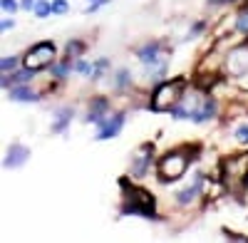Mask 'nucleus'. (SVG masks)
<instances>
[{
	"mask_svg": "<svg viewBox=\"0 0 248 243\" xmlns=\"http://www.w3.org/2000/svg\"><path fill=\"white\" fill-rule=\"evenodd\" d=\"M72 119H75V109H72V107H55V109H52L50 132H52V134H67Z\"/></svg>",
	"mask_w": 248,
	"mask_h": 243,
	"instance_id": "nucleus-11",
	"label": "nucleus"
},
{
	"mask_svg": "<svg viewBox=\"0 0 248 243\" xmlns=\"http://www.w3.org/2000/svg\"><path fill=\"white\" fill-rule=\"evenodd\" d=\"M122 213H124V216H139V218H147V221H156L154 198L149 196V191H144V189H139V186L124 189Z\"/></svg>",
	"mask_w": 248,
	"mask_h": 243,
	"instance_id": "nucleus-3",
	"label": "nucleus"
},
{
	"mask_svg": "<svg viewBox=\"0 0 248 243\" xmlns=\"http://www.w3.org/2000/svg\"><path fill=\"white\" fill-rule=\"evenodd\" d=\"M216 114H218V105L214 102L211 97H206V99H203V105L199 107V112L191 117V122H194V124H206V122L216 119Z\"/></svg>",
	"mask_w": 248,
	"mask_h": 243,
	"instance_id": "nucleus-16",
	"label": "nucleus"
},
{
	"mask_svg": "<svg viewBox=\"0 0 248 243\" xmlns=\"http://www.w3.org/2000/svg\"><path fill=\"white\" fill-rule=\"evenodd\" d=\"M233 139L238 141V144H248V119H243V122H238V124H236Z\"/></svg>",
	"mask_w": 248,
	"mask_h": 243,
	"instance_id": "nucleus-24",
	"label": "nucleus"
},
{
	"mask_svg": "<svg viewBox=\"0 0 248 243\" xmlns=\"http://www.w3.org/2000/svg\"><path fill=\"white\" fill-rule=\"evenodd\" d=\"M229 3H236V0H214L211 5H229Z\"/></svg>",
	"mask_w": 248,
	"mask_h": 243,
	"instance_id": "nucleus-30",
	"label": "nucleus"
},
{
	"mask_svg": "<svg viewBox=\"0 0 248 243\" xmlns=\"http://www.w3.org/2000/svg\"><path fill=\"white\" fill-rule=\"evenodd\" d=\"M85 50H87V43H85V40H79V37L67 40V45H65V55H70V57H82Z\"/></svg>",
	"mask_w": 248,
	"mask_h": 243,
	"instance_id": "nucleus-20",
	"label": "nucleus"
},
{
	"mask_svg": "<svg viewBox=\"0 0 248 243\" xmlns=\"http://www.w3.org/2000/svg\"><path fill=\"white\" fill-rule=\"evenodd\" d=\"M32 15H35L37 20H45V17H50V15H52V0H37V5H35Z\"/></svg>",
	"mask_w": 248,
	"mask_h": 243,
	"instance_id": "nucleus-22",
	"label": "nucleus"
},
{
	"mask_svg": "<svg viewBox=\"0 0 248 243\" xmlns=\"http://www.w3.org/2000/svg\"><path fill=\"white\" fill-rule=\"evenodd\" d=\"M132 70L129 67H117L114 72H112V87L114 90H119V92H127L129 87H132Z\"/></svg>",
	"mask_w": 248,
	"mask_h": 243,
	"instance_id": "nucleus-17",
	"label": "nucleus"
},
{
	"mask_svg": "<svg viewBox=\"0 0 248 243\" xmlns=\"http://www.w3.org/2000/svg\"><path fill=\"white\" fill-rule=\"evenodd\" d=\"M35 77H37V70H30V67L23 65V67H17L10 75H3V90H10L15 85H30Z\"/></svg>",
	"mask_w": 248,
	"mask_h": 243,
	"instance_id": "nucleus-12",
	"label": "nucleus"
},
{
	"mask_svg": "<svg viewBox=\"0 0 248 243\" xmlns=\"http://www.w3.org/2000/svg\"><path fill=\"white\" fill-rule=\"evenodd\" d=\"M75 72H77V75H82V77H92L94 65H92V62H87L85 57H75Z\"/></svg>",
	"mask_w": 248,
	"mask_h": 243,
	"instance_id": "nucleus-23",
	"label": "nucleus"
},
{
	"mask_svg": "<svg viewBox=\"0 0 248 243\" xmlns=\"http://www.w3.org/2000/svg\"><path fill=\"white\" fill-rule=\"evenodd\" d=\"M206 25H209V23H206V20H196V23L189 28V32H186L184 35V43H189V40H196L203 30H206Z\"/></svg>",
	"mask_w": 248,
	"mask_h": 243,
	"instance_id": "nucleus-25",
	"label": "nucleus"
},
{
	"mask_svg": "<svg viewBox=\"0 0 248 243\" xmlns=\"http://www.w3.org/2000/svg\"><path fill=\"white\" fill-rule=\"evenodd\" d=\"M37 5V0H20V10H25V13H32Z\"/></svg>",
	"mask_w": 248,
	"mask_h": 243,
	"instance_id": "nucleus-29",
	"label": "nucleus"
},
{
	"mask_svg": "<svg viewBox=\"0 0 248 243\" xmlns=\"http://www.w3.org/2000/svg\"><path fill=\"white\" fill-rule=\"evenodd\" d=\"M70 10L67 0H52V15H65Z\"/></svg>",
	"mask_w": 248,
	"mask_h": 243,
	"instance_id": "nucleus-27",
	"label": "nucleus"
},
{
	"mask_svg": "<svg viewBox=\"0 0 248 243\" xmlns=\"http://www.w3.org/2000/svg\"><path fill=\"white\" fill-rule=\"evenodd\" d=\"M8 92V99L10 102H17V105H37V102H43V94L35 92L30 85H15Z\"/></svg>",
	"mask_w": 248,
	"mask_h": 243,
	"instance_id": "nucleus-10",
	"label": "nucleus"
},
{
	"mask_svg": "<svg viewBox=\"0 0 248 243\" xmlns=\"http://www.w3.org/2000/svg\"><path fill=\"white\" fill-rule=\"evenodd\" d=\"M57 60V47L52 40H43V43H37L32 45L25 55H23V65L30 67V70H37V72H43L45 67H50L52 62Z\"/></svg>",
	"mask_w": 248,
	"mask_h": 243,
	"instance_id": "nucleus-4",
	"label": "nucleus"
},
{
	"mask_svg": "<svg viewBox=\"0 0 248 243\" xmlns=\"http://www.w3.org/2000/svg\"><path fill=\"white\" fill-rule=\"evenodd\" d=\"M201 191H203V174H194V181L189 186H184V189H176L174 191V201L179 206H191L194 201L201 196Z\"/></svg>",
	"mask_w": 248,
	"mask_h": 243,
	"instance_id": "nucleus-7",
	"label": "nucleus"
},
{
	"mask_svg": "<svg viewBox=\"0 0 248 243\" xmlns=\"http://www.w3.org/2000/svg\"><path fill=\"white\" fill-rule=\"evenodd\" d=\"M189 149V147H186ZM186 149H171L169 154H164L161 156V161L156 164V174H159V181L161 184H171V181H179L184 174H186V169L191 167V159H194V154H189Z\"/></svg>",
	"mask_w": 248,
	"mask_h": 243,
	"instance_id": "nucleus-2",
	"label": "nucleus"
},
{
	"mask_svg": "<svg viewBox=\"0 0 248 243\" xmlns=\"http://www.w3.org/2000/svg\"><path fill=\"white\" fill-rule=\"evenodd\" d=\"M25 161H30V149L23 147V144H10L5 149V156H3V169L15 171V169L23 167Z\"/></svg>",
	"mask_w": 248,
	"mask_h": 243,
	"instance_id": "nucleus-9",
	"label": "nucleus"
},
{
	"mask_svg": "<svg viewBox=\"0 0 248 243\" xmlns=\"http://www.w3.org/2000/svg\"><path fill=\"white\" fill-rule=\"evenodd\" d=\"M152 161H154V147H152V144H149V147H141V149L132 156V161H129V174H132L134 179H144V176L149 174Z\"/></svg>",
	"mask_w": 248,
	"mask_h": 243,
	"instance_id": "nucleus-6",
	"label": "nucleus"
},
{
	"mask_svg": "<svg viewBox=\"0 0 248 243\" xmlns=\"http://www.w3.org/2000/svg\"><path fill=\"white\" fill-rule=\"evenodd\" d=\"M161 43H156V40H152V43H147V45H141V47H137L134 50V55H137V60L141 65H154V62H159L161 60Z\"/></svg>",
	"mask_w": 248,
	"mask_h": 243,
	"instance_id": "nucleus-13",
	"label": "nucleus"
},
{
	"mask_svg": "<svg viewBox=\"0 0 248 243\" xmlns=\"http://www.w3.org/2000/svg\"><path fill=\"white\" fill-rule=\"evenodd\" d=\"M186 87V79L184 77H176V79H169V82H156V87L152 90V97H149V109L152 112H171V107L184 97V90Z\"/></svg>",
	"mask_w": 248,
	"mask_h": 243,
	"instance_id": "nucleus-1",
	"label": "nucleus"
},
{
	"mask_svg": "<svg viewBox=\"0 0 248 243\" xmlns=\"http://www.w3.org/2000/svg\"><path fill=\"white\" fill-rule=\"evenodd\" d=\"M226 67L233 75H246L248 72V47H236L229 60H226Z\"/></svg>",
	"mask_w": 248,
	"mask_h": 243,
	"instance_id": "nucleus-14",
	"label": "nucleus"
},
{
	"mask_svg": "<svg viewBox=\"0 0 248 243\" xmlns=\"http://www.w3.org/2000/svg\"><path fill=\"white\" fill-rule=\"evenodd\" d=\"M0 10L5 15H15L20 10V0H0Z\"/></svg>",
	"mask_w": 248,
	"mask_h": 243,
	"instance_id": "nucleus-26",
	"label": "nucleus"
},
{
	"mask_svg": "<svg viewBox=\"0 0 248 243\" xmlns=\"http://www.w3.org/2000/svg\"><path fill=\"white\" fill-rule=\"evenodd\" d=\"M72 72H75V57H70V55H65V57L55 60V62L50 65V75L57 79V82H62V79H67Z\"/></svg>",
	"mask_w": 248,
	"mask_h": 243,
	"instance_id": "nucleus-15",
	"label": "nucleus"
},
{
	"mask_svg": "<svg viewBox=\"0 0 248 243\" xmlns=\"http://www.w3.org/2000/svg\"><path fill=\"white\" fill-rule=\"evenodd\" d=\"M13 28H15V20H13V15H10V17L5 15V17H3V23H0V32H10Z\"/></svg>",
	"mask_w": 248,
	"mask_h": 243,
	"instance_id": "nucleus-28",
	"label": "nucleus"
},
{
	"mask_svg": "<svg viewBox=\"0 0 248 243\" xmlns=\"http://www.w3.org/2000/svg\"><path fill=\"white\" fill-rule=\"evenodd\" d=\"M124 122H127V112L124 109H117V112H109L105 119L97 124V132H94V141H107V139H114L122 134L124 129Z\"/></svg>",
	"mask_w": 248,
	"mask_h": 243,
	"instance_id": "nucleus-5",
	"label": "nucleus"
},
{
	"mask_svg": "<svg viewBox=\"0 0 248 243\" xmlns=\"http://www.w3.org/2000/svg\"><path fill=\"white\" fill-rule=\"evenodd\" d=\"M94 72H92V82H97V79H102V77H105V75H109V70H112V62H109V57H97L94 60Z\"/></svg>",
	"mask_w": 248,
	"mask_h": 243,
	"instance_id": "nucleus-18",
	"label": "nucleus"
},
{
	"mask_svg": "<svg viewBox=\"0 0 248 243\" xmlns=\"http://www.w3.org/2000/svg\"><path fill=\"white\" fill-rule=\"evenodd\" d=\"M233 30H236V32H241V35H248V8H243V10H238V13H236Z\"/></svg>",
	"mask_w": 248,
	"mask_h": 243,
	"instance_id": "nucleus-21",
	"label": "nucleus"
},
{
	"mask_svg": "<svg viewBox=\"0 0 248 243\" xmlns=\"http://www.w3.org/2000/svg\"><path fill=\"white\" fill-rule=\"evenodd\" d=\"M90 3H97V0H90Z\"/></svg>",
	"mask_w": 248,
	"mask_h": 243,
	"instance_id": "nucleus-31",
	"label": "nucleus"
},
{
	"mask_svg": "<svg viewBox=\"0 0 248 243\" xmlns=\"http://www.w3.org/2000/svg\"><path fill=\"white\" fill-rule=\"evenodd\" d=\"M20 62H23V55H3V60H0V72L10 75V72L17 70Z\"/></svg>",
	"mask_w": 248,
	"mask_h": 243,
	"instance_id": "nucleus-19",
	"label": "nucleus"
},
{
	"mask_svg": "<svg viewBox=\"0 0 248 243\" xmlns=\"http://www.w3.org/2000/svg\"><path fill=\"white\" fill-rule=\"evenodd\" d=\"M112 112V105H109V97H92L90 105H87V114H85V122L87 124H99L102 119Z\"/></svg>",
	"mask_w": 248,
	"mask_h": 243,
	"instance_id": "nucleus-8",
	"label": "nucleus"
}]
</instances>
